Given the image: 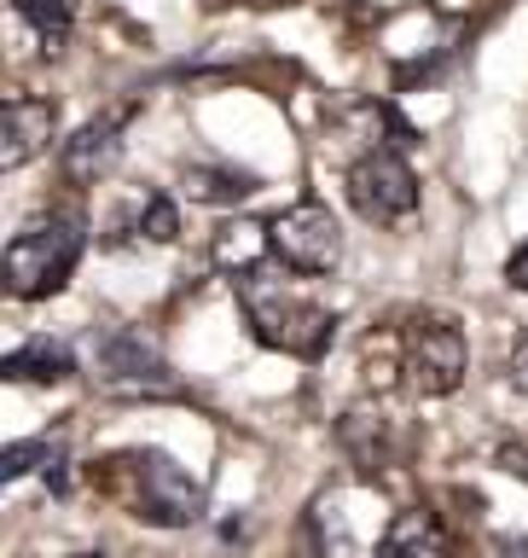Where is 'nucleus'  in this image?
I'll list each match as a JSON object with an SVG mask.
<instances>
[{
    "mask_svg": "<svg viewBox=\"0 0 528 558\" xmlns=\"http://www.w3.org/2000/svg\"><path fill=\"white\" fill-rule=\"evenodd\" d=\"M94 477H105V488L151 530H192L204 518L198 477L174 465L163 448H134L122 460H105V471H94Z\"/></svg>",
    "mask_w": 528,
    "mask_h": 558,
    "instance_id": "1",
    "label": "nucleus"
},
{
    "mask_svg": "<svg viewBox=\"0 0 528 558\" xmlns=\"http://www.w3.org/2000/svg\"><path fill=\"white\" fill-rule=\"evenodd\" d=\"M233 291L244 303V320H250L256 343L268 349H285L296 361H320L331 349V331H337V314L308 303V296H296L285 279L261 274V268H244L233 274Z\"/></svg>",
    "mask_w": 528,
    "mask_h": 558,
    "instance_id": "2",
    "label": "nucleus"
},
{
    "mask_svg": "<svg viewBox=\"0 0 528 558\" xmlns=\"http://www.w3.org/2000/svg\"><path fill=\"white\" fill-rule=\"evenodd\" d=\"M82 221L76 216H35L12 233L7 244V291L17 303H41V296L64 291V279L82 262Z\"/></svg>",
    "mask_w": 528,
    "mask_h": 558,
    "instance_id": "3",
    "label": "nucleus"
},
{
    "mask_svg": "<svg viewBox=\"0 0 528 558\" xmlns=\"http://www.w3.org/2000/svg\"><path fill=\"white\" fill-rule=\"evenodd\" d=\"M261 233H268V256L291 274H331L343 262V227L326 204H314V198L279 209Z\"/></svg>",
    "mask_w": 528,
    "mask_h": 558,
    "instance_id": "4",
    "label": "nucleus"
},
{
    "mask_svg": "<svg viewBox=\"0 0 528 558\" xmlns=\"http://www.w3.org/2000/svg\"><path fill=\"white\" fill-rule=\"evenodd\" d=\"M343 186H348V204H355L366 221H407L418 209V174L395 146H378V151L355 157L343 174Z\"/></svg>",
    "mask_w": 528,
    "mask_h": 558,
    "instance_id": "5",
    "label": "nucleus"
},
{
    "mask_svg": "<svg viewBox=\"0 0 528 558\" xmlns=\"http://www.w3.org/2000/svg\"><path fill=\"white\" fill-rule=\"evenodd\" d=\"M470 366V349H465V331L459 320H447V314H413L407 326V373L425 396H453L459 390Z\"/></svg>",
    "mask_w": 528,
    "mask_h": 558,
    "instance_id": "6",
    "label": "nucleus"
},
{
    "mask_svg": "<svg viewBox=\"0 0 528 558\" xmlns=\"http://www.w3.org/2000/svg\"><path fill=\"white\" fill-rule=\"evenodd\" d=\"M52 134H59V105L47 94H12L0 105V163L7 169L35 163L52 146Z\"/></svg>",
    "mask_w": 528,
    "mask_h": 558,
    "instance_id": "7",
    "label": "nucleus"
},
{
    "mask_svg": "<svg viewBox=\"0 0 528 558\" xmlns=\"http://www.w3.org/2000/svg\"><path fill=\"white\" fill-rule=\"evenodd\" d=\"M94 355H99V373L111 390H174V378H169V361L157 355V349L139 338V331H105V338L94 343Z\"/></svg>",
    "mask_w": 528,
    "mask_h": 558,
    "instance_id": "8",
    "label": "nucleus"
},
{
    "mask_svg": "<svg viewBox=\"0 0 528 558\" xmlns=\"http://www.w3.org/2000/svg\"><path fill=\"white\" fill-rule=\"evenodd\" d=\"M116 157H122V117H94L64 140L59 169L70 186H99V174H111Z\"/></svg>",
    "mask_w": 528,
    "mask_h": 558,
    "instance_id": "9",
    "label": "nucleus"
},
{
    "mask_svg": "<svg viewBox=\"0 0 528 558\" xmlns=\"http://www.w3.org/2000/svg\"><path fill=\"white\" fill-rule=\"evenodd\" d=\"M378 558H447L442 518H435L430 506H401L395 523L378 541Z\"/></svg>",
    "mask_w": 528,
    "mask_h": 558,
    "instance_id": "10",
    "label": "nucleus"
},
{
    "mask_svg": "<svg viewBox=\"0 0 528 558\" xmlns=\"http://www.w3.org/2000/svg\"><path fill=\"white\" fill-rule=\"evenodd\" d=\"M0 373H7L12 384H64L70 373H76V355H70L64 343H52V338H29L24 349H12V355L0 361Z\"/></svg>",
    "mask_w": 528,
    "mask_h": 558,
    "instance_id": "11",
    "label": "nucleus"
},
{
    "mask_svg": "<svg viewBox=\"0 0 528 558\" xmlns=\"http://www.w3.org/2000/svg\"><path fill=\"white\" fill-rule=\"evenodd\" d=\"M186 192L198 204H244L250 192H261V181L250 169H216V163H192L186 169Z\"/></svg>",
    "mask_w": 528,
    "mask_h": 558,
    "instance_id": "12",
    "label": "nucleus"
},
{
    "mask_svg": "<svg viewBox=\"0 0 528 558\" xmlns=\"http://www.w3.org/2000/svg\"><path fill=\"white\" fill-rule=\"evenodd\" d=\"M12 12L24 17L35 35H41V52H59V47L70 41V29H76L70 0H12Z\"/></svg>",
    "mask_w": 528,
    "mask_h": 558,
    "instance_id": "13",
    "label": "nucleus"
},
{
    "mask_svg": "<svg viewBox=\"0 0 528 558\" xmlns=\"http://www.w3.org/2000/svg\"><path fill=\"white\" fill-rule=\"evenodd\" d=\"M343 448L360 460V471L372 477L383 465V413H343Z\"/></svg>",
    "mask_w": 528,
    "mask_h": 558,
    "instance_id": "14",
    "label": "nucleus"
},
{
    "mask_svg": "<svg viewBox=\"0 0 528 558\" xmlns=\"http://www.w3.org/2000/svg\"><path fill=\"white\" fill-rule=\"evenodd\" d=\"M52 460H64V453H59V442H47V436L7 442V453H0V483H17V477H29V471H47Z\"/></svg>",
    "mask_w": 528,
    "mask_h": 558,
    "instance_id": "15",
    "label": "nucleus"
},
{
    "mask_svg": "<svg viewBox=\"0 0 528 558\" xmlns=\"http://www.w3.org/2000/svg\"><path fill=\"white\" fill-rule=\"evenodd\" d=\"M139 239H151V244H174V239H181V209H174V198L151 192V198L139 204Z\"/></svg>",
    "mask_w": 528,
    "mask_h": 558,
    "instance_id": "16",
    "label": "nucleus"
},
{
    "mask_svg": "<svg viewBox=\"0 0 528 558\" xmlns=\"http://www.w3.org/2000/svg\"><path fill=\"white\" fill-rule=\"evenodd\" d=\"M512 384L528 396V338H517V343H512Z\"/></svg>",
    "mask_w": 528,
    "mask_h": 558,
    "instance_id": "17",
    "label": "nucleus"
},
{
    "mask_svg": "<svg viewBox=\"0 0 528 558\" xmlns=\"http://www.w3.org/2000/svg\"><path fill=\"white\" fill-rule=\"evenodd\" d=\"M505 274H512L517 291H528V244H517V256H512V268H505Z\"/></svg>",
    "mask_w": 528,
    "mask_h": 558,
    "instance_id": "18",
    "label": "nucleus"
},
{
    "mask_svg": "<svg viewBox=\"0 0 528 558\" xmlns=\"http://www.w3.org/2000/svg\"><path fill=\"white\" fill-rule=\"evenodd\" d=\"M500 460H505V471H517V477H528V460H523V448H505Z\"/></svg>",
    "mask_w": 528,
    "mask_h": 558,
    "instance_id": "19",
    "label": "nucleus"
},
{
    "mask_svg": "<svg viewBox=\"0 0 528 558\" xmlns=\"http://www.w3.org/2000/svg\"><path fill=\"white\" fill-rule=\"evenodd\" d=\"M505 553H512V558H528V541H512V547H505Z\"/></svg>",
    "mask_w": 528,
    "mask_h": 558,
    "instance_id": "20",
    "label": "nucleus"
}]
</instances>
